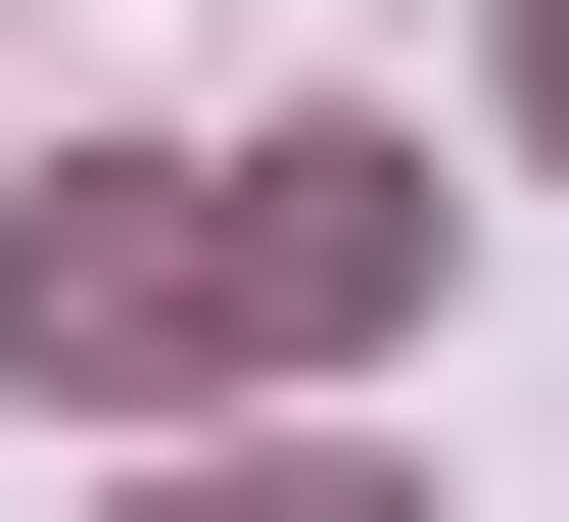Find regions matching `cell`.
Here are the masks:
<instances>
[{"mask_svg":"<svg viewBox=\"0 0 569 522\" xmlns=\"http://www.w3.org/2000/svg\"><path fill=\"white\" fill-rule=\"evenodd\" d=\"M427 190L380 142H190V190H96V238H0V381H284V333H380Z\"/></svg>","mask_w":569,"mask_h":522,"instance_id":"obj_1","label":"cell"},{"mask_svg":"<svg viewBox=\"0 0 569 522\" xmlns=\"http://www.w3.org/2000/svg\"><path fill=\"white\" fill-rule=\"evenodd\" d=\"M522 142H569V0H522Z\"/></svg>","mask_w":569,"mask_h":522,"instance_id":"obj_3","label":"cell"},{"mask_svg":"<svg viewBox=\"0 0 569 522\" xmlns=\"http://www.w3.org/2000/svg\"><path fill=\"white\" fill-rule=\"evenodd\" d=\"M190 522H380V475H190Z\"/></svg>","mask_w":569,"mask_h":522,"instance_id":"obj_2","label":"cell"}]
</instances>
